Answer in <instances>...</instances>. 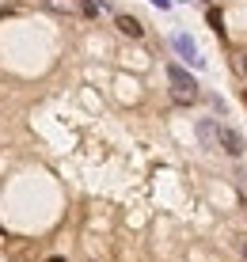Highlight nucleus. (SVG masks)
Masks as SVG:
<instances>
[{
    "instance_id": "obj_2",
    "label": "nucleus",
    "mask_w": 247,
    "mask_h": 262,
    "mask_svg": "<svg viewBox=\"0 0 247 262\" xmlns=\"http://www.w3.org/2000/svg\"><path fill=\"white\" fill-rule=\"evenodd\" d=\"M171 46H175V53L182 61H190V65H202V57H198V46H194V38L190 34H175L171 38Z\"/></svg>"
},
{
    "instance_id": "obj_4",
    "label": "nucleus",
    "mask_w": 247,
    "mask_h": 262,
    "mask_svg": "<svg viewBox=\"0 0 247 262\" xmlns=\"http://www.w3.org/2000/svg\"><path fill=\"white\" fill-rule=\"evenodd\" d=\"M221 148L228 152V156H240V152H243V137L236 129H224V125H221Z\"/></svg>"
},
{
    "instance_id": "obj_10",
    "label": "nucleus",
    "mask_w": 247,
    "mask_h": 262,
    "mask_svg": "<svg viewBox=\"0 0 247 262\" xmlns=\"http://www.w3.org/2000/svg\"><path fill=\"white\" fill-rule=\"evenodd\" d=\"M46 262H65V258H61V255H53V258H46Z\"/></svg>"
},
{
    "instance_id": "obj_7",
    "label": "nucleus",
    "mask_w": 247,
    "mask_h": 262,
    "mask_svg": "<svg viewBox=\"0 0 247 262\" xmlns=\"http://www.w3.org/2000/svg\"><path fill=\"white\" fill-rule=\"evenodd\" d=\"M209 23H213V31H224V27H221V12H217V8H209Z\"/></svg>"
},
{
    "instance_id": "obj_3",
    "label": "nucleus",
    "mask_w": 247,
    "mask_h": 262,
    "mask_svg": "<svg viewBox=\"0 0 247 262\" xmlns=\"http://www.w3.org/2000/svg\"><path fill=\"white\" fill-rule=\"evenodd\" d=\"M198 141H202L205 148H221V125L213 118H202L198 122Z\"/></svg>"
},
{
    "instance_id": "obj_8",
    "label": "nucleus",
    "mask_w": 247,
    "mask_h": 262,
    "mask_svg": "<svg viewBox=\"0 0 247 262\" xmlns=\"http://www.w3.org/2000/svg\"><path fill=\"white\" fill-rule=\"evenodd\" d=\"M232 65H236V72H247V53H236Z\"/></svg>"
},
{
    "instance_id": "obj_1",
    "label": "nucleus",
    "mask_w": 247,
    "mask_h": 262,
    "mask_svg": "<svg viewBox=\"0 0 247 262\" xmlns=\"http://www.w3.org/2000/svg\"><path fill=\"white\" fill-rule=\"evenodd\" d=\"M168 80H171V99H175L179 106H190L198 99V84L182 65H168Z\"/></svg>"
},
{
    "instance_id": "obj_6",
    "label": "nucleus",
    "mask_w": 247,
    "mask_h": 262,
    "mask_svg": "<svg viewBox=\"0 0 247 262\" xmlns=\"http://www.w3.org/2000/svg\"><path fill=\"white\" fill-rule=\"evenodd\" d=\"M232 247H236V255H240V258L247 262V232H240V236L232 239Z\"/></svg>"
},
{
    "instance_id": "obj_11",
    "label": "nucleus",
    "mask_w": 247,
    "mask_h": 262,
    "mask_svg": "<svg viewBox=\"0 0 247 262\" xmlns=\"http://www.w3.org/2000/svg\"><path fill=\"white\" fill-rule=\"evenodd\" d=\"M243 99H247V95H243Z\"/></svg>"
},
{
    "instance_id": "obj_5",
    "label": "nucleus",
    "mask_w": 247,
    "mask_h": 262,
    "mask_svg": "<svg viewBox=\"0 0 247 262\" xmlns=\"http://www.w3.org/2000/svg\"><path fill=\"white\" fill-rule=\"evenodd\" d=\"M114 27H118V31L126 34V38H141V34H145V27L137 23L133 15H114Z\"/></svg>"
},
{
    "instance_id": "obj_9",
    "label": "nucleus",
    "mask_w": 247,
    "mask_h": 262,
    "mask_svg": "<svg viewBox=\"0 0 247 262\" xmlns=\"http://www.w3.org/2000/svg\"><path fill=\"white\" fill-rule=\"evenodd\" d=\"M152 4H156V8H171V0H152Z\"/></svg>"
}]
</instances>
